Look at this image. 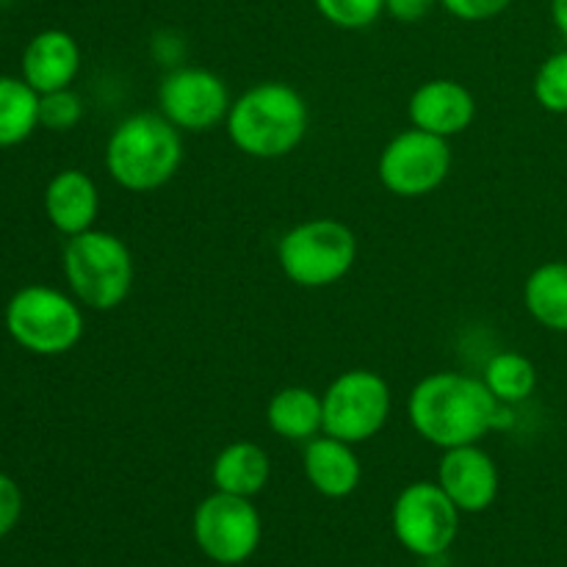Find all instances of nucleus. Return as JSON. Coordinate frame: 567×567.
Instances as JSON below:
<instances>
[{
    "instance_id": "nucleus-1",
    "label": "nucleus",
    "mask_w": 567,
    "mask_h": 567,
    "mask_svg": "<svg viewBox=\"0 0 567 567\" xmlns=\"http://www.w3.org/2000/svg\"><path fill=\"white\" fill-rule=\"evenodd\" d=\"M408 421L419 437L446 452L480 443L493 430H507L515 419L509 404L498 402L485 380L437 371L410 391Z\"/></svg>"
},
{
    "instance_id": "nucleus-2",
    "label": "nucleus",
    "mask_w": 567,
    "mask_h": 567,
    "mask_svg": "<svg viewBox=\"0 0 567 567\" xmlns=\"http://www.w3.org/2000/svg\"><path fill=\"white\" fill-rule=\"evenodd\" d=\"M227 136L238 153L275 161L305 142L310 109L302 94L282 81H264L241 92L227 111Z\"/></svg>"
},
{
    "instance_id": "nucleus-3",
    "label": "nucleus",
    "mask_w": 567,
    "mask_h": 567,
    "mask_svg": "<svg viewBox=\"0 0 567 567\" xmlns=\"http://www.w3.org/2000/svg\"><path fill=\"white\" fill-rule=\"evenodd\" d=\"M183 164L181 131L164 114L138 111L111 131L105 144V169L111 181L133 194L166 186Z\"/></svg>"
},
{
    "instance_id": "nucleus-4",
    "label": "nucleus",
    "mask_w": 567,
    "mask_h": 567,
    "mask_svg": "<svg viewBox=\"0 0 567 567\" xmlns=\"http://www.w3.org/2000/svg\"><path fill=\"white\" fill-rule=\"evenodd\" d=\"M61 269L70 293L89 310H114L131 297L133 266L131 247L116 233L92 230L66 238Z\"/></svg>"
},
{
    "instance_id": "nucleus-5",
    "label": "nucleus",
    "mask_w": 567,
    "mask_h": 567,
    "mask_svg": "<svg viewBox=\"0 0 567 567\" xmlns=\"http://www.w3.org/2000/svg\"><path fill=\"white\" fill-rule=\"evenodd\" d=\"M6 330L25 352L59 358L81 343L86 330L83 305L59 288L25 286L6 305Z\"/></svg>"
},
{
    "instance_id": "nucleus-6",
    "label": "nucleus",
    "mask_w": 567,
    "mask_h": 567,
    "mask_svg": "<svg viewBox=\"0 0 567 567\" xmlns=\"http://www.w3.org/2000/svg\"><path fill=\"white\" fill-rule=\"evenodd\" d=\"M280 269L299 288H330L352 271L358 238L338 219H308L282 233L277 244Z\"/></svg>"
},
{
    "instance_id": "nucleus-7",
    "label": "nucleus",
    "mask_w": 567,
    "mask_h": 567,
    "mask_svg": "<svg viewBox=\"0 0 567 567\" xmlns=\"http://www.w3.org/2000/svg\"><path fill=\"white\" fill-rule=\"evenodd\" d=\"M324 402V432L341 441H371L391 419L393 393L385 377L371 369H352L338 374L321 393Z\"/></svg>"
},
{
    "instance_id": "nucleus-8",
    "label": "nucleus",
    "mask_w": 567,
    "mask_h": 567,
    "mask_svg": "<svg viewBox=\"0 0 567 567\" xmlns=\"http://www.w3.org/2000/svg\"><path fill=\"white\" fill-rule=\"evenodd\" d=\"M452 172L449 138L426 133L421 127L396 133L382 147L377 161L380 183L402 199H419L437 192Z\"/></svg>"
},
{
    "instance_id": "nucleus-9",
    "label": "nucleus",
    "mask_w": 567,
    "mask_h": 567,
    "mask_svg": "<svg viewBox=\"0 0 567 567\" xmlns=\"http://www.w3.org/2000/svg\"><path fill=\"white\" fill-rule=\"evenodd\" d=\"M194 540L216 565H241L258 551L264 537V520L252 498L210 493L194 509Z\"/></svg>"
},
{
    "instance_id": "nucleus-10",
    "label": "nucleus",
    "mask_w": 567,
    "mask_h": 567,
    "mask_svg": "<svg viewBox=\"0 0 567 567\" xmlns=\"http://www.w3.org/2000/svg\"><path fill=\"white\" fill-rule=\"evenodd\" d=\"M460 515L437 482H413L393 502V535L415 557H441L457 540Z\"/></svg>"
},
{
    "instance_id": "nucleus-11",
    "label": "nucleus",
    "mask_w": 567,
    "mask_h": 567,
    "mask_svg": "<svg viewBox=\"0 0 567 567\" xmlns=\"http://www.w3.org/2000/svg\"><path fill=\"white\" fill-rule=\"evenodd\" d=\"M233 100L227 83L205 66H175L158 86V109L177 131L208 133L227 120Z\"/></svg>"
},
{
    "instance_id": "nucleus-12",
    "label": "nucleus",
    "mask_w": 567,
    "mask_h": 567,
    "mask_svg": "<svg viewBox=\"0 0 567 567\" xmlns=\"http://www.w3.org/2000/svg\"><path fill=\"white\" fill-rule=\"evenodd\" d=\"M437 485L460 513H485L498 496V468L480 443L446 449L437 465Z\"/></svg>"
},
{
    "instance_id": "nucleus-13",
    "label": "nucleus",
    "mask_w": 567,
    "mask_h": 567,
    "mask_svg": "<svg viewBox=\"0 0 567 567\" xmlns=\"http://www.w3.org/2000/svg\"><path fill=\"white\" fill-rule=\"evenodd\" d=\"M408 116L413 127L435 136L452 138L465 133L476 116V100L468 89L452 78L426 81L410 94Z\"/></svg>"
},
{
    "instance_id": "nucleus-14",
    "label": "nucleus",
    "mask_w": 567,
    "mask_h": 567,
    "mask_svg": "<svg viewBox=\"0 0 567 567\" xmlns=\"http://www.w3.org/2000/svg\"><path fill=\"white\" fill-rule=\"evenodd\" d=\"M22 81L39 94L70 89L81 72V48L75 37L61 28L39 31L22 50Z\"/></svg>"
},
{
    "instance_id": "nucleus-15",
    "label": "nucleus",
    "mask_w": 567,
    "mask_h": 567,
    "mask_svg": "<svg viewBox=\"0 0 567 567\" xmlns=\"http://www.w3.org/2000/svg\"><path fill=\"white\" fill-rule=\"evenodd\" d=\"M100 214L97 183L81 169H61L44 188V216L61 236L92 230Z\"/></svg>"
},
{
    "instance_id": "nucleus-16",
    "label": "nucleus",
    "mask_w": 567,
    "mask_h": 567,
    "mask_svg": "<svg viewBox=\"0 0 567 567\" xmlns=\"http://www.w3.org/2000/svg\"><path fill=\"white\" fill-rule=\"evenodd\" d=\"M302 468L310 487L324 498L352 496L363 480V468H360L352 443L327 435V432L305 443Z\"/></svg>"
},
{
    "instance_id": "nucleus-17",
    "label": "nucleus",
    "mask_w": 567,
    "mask_h": 567,
    "mask_svg": "<svg viewBox=\"0 0 567 567\" xmlns=\"http://www.w3.org/2000/svg\"><path fill=\"white\" fill-rule=\"evenodd\" d=\"M271 476V460L264 446L252 441L227 443L210 465V482L219 493L255 498Z\"/></svg>"
},
{
    "instance_id": "nucleus-18",
    "label": "nucleus",
    "mask_w": 567,
    "mask_h": 567,
    "mask_svg": "<svg viewBox=\"0 0 567 567\" xmlns=\"http://www.w3.org/2000/svg\"><path fill=\"white\" fill-rule=\"evenodd\" d=\"M266 424L282 441L308 443L324 432V402L310 388H280L266 404Z\"/></svg>"
},
{
    "instance_id": "nucleus-19",
    "label": "nucleus",
    "mask_w": 567,
    "mask_h": 567,
    "mask_svg": "<svg viewBox=\"0 0 567 567\" xmlns=\"http://www.w3.org/2000/svg\"><path fill=\"white\" fill-rule=\"evenodd\" d=\"M524 305L540 327L567 332V260H548L526 277Z\"/></svg>"
},
{
    "instance_id": "nucleus-20",
    "label": "nucleus",
    "mask_w": 567,
    "mask_h": 567,
    "mask_svg": "<svg viewBox=\"0 0 567 567\" xmlns=\"http://www.w3.org/2000/svg\"><path fill=\"white\" fill-rule=\"evenodd\" d=\"M39 127V92L22 78L0 75V150L17 147Z\"/></svg>"
},
{
    "instance_id": "nucleus-21",
    "label": "nucleus",
    "mask_w": 567,
    "mask_h": 567,
    "mask_svg": "<svg viewBox=\"0 0 567 567\" xmlns=\"http://www.w3.org/2000/svg\"><path fill=\"white\" fill-rule=\"evenodd\" d=\"M485 385L491 388L493 396L502 404H520L535 393L537 388V369L526 354L520 352H498L487 360Z\"/></svg>"
},
{
    "instance_id": "nucleus-22",
    "label": "nucleus",
    "mask_w": 567,
    "mask_h": 567,
    "mask_svg": "<svg viewBox=\"0 0 567 567\" xmlns=\"http://www.w3.org/2000/svg\"><path fill=\"white\" fill-rule=\"evenodd\" d=\"M532 94L548 114H567V48L551 53L537 66Z\"/></svg>"
},
{
    "instance_id": "nucleus-23",
    "label": "nucleus",
    "mask_w": 567,
    "mask_h": 567,
    "mask_svg": "<svg viewBox=\"0 0 567 567\" xmlns=\"http://www.w3.org/2000/svg\"><path fill=\"white\" fill-rule=\"evenodd\" d=\"M316 11L341 31H363L385 11V0H313Z\"/></svg>"
},
{
    "instance_id": "nucleus-24",
    "label": "nucleus",
    "mask_w": 567,
    "mask_h": 567,
    "mask_svg": "<svg viewBox=\"0 0 567 567\" xmlns=\"http://www.w3.org/2000/svg\"><path fill=\"white\" fill-rule=\"evenodd\" d=\"M83 100L72 89H59V92L39 94V125L48 131L66 133L83 120Z\"/></svg>"
},
{
    "instance_id": "nucleus-25",
    "label": "nucleus",
    "mask_w": 567,
    "mask_h": 567,
    "mask_svg": "<svg viewBox=\"0 0 567 567\" xmlns=\"http://www.w3.org/2000/svg\"><path fill=\"white\" fill-rule=\"evenodd\" d=\"M441 6L463 22H485L504 14L513 0H441Z\"/></svg>"
},
{
    "instance_id": "nucleus-26",
    "label": "nucleus",
    "mask_w": 567,
    "mask_h": 567,
    "mask_svg": "<svg viewBox=\"0 0 567 567\" xmlns=\"http://www.w3.org/2000/svg\"><path fill=\"white\" fill-rule=\"evenodd\" d=\"M22 515V493L20 485L9 474L0 471V537L9 535Z\"/></svg>"
},
{
    "instance_id": "nucleus-27",
    "label": "nucleus",
    "mask_w": 567,
    "mask_h": 567,
    "mask_svg": "<svg viewBox=\"0 0 567 567\" xmlns=\"http://www.w3.org/2000/svg\"><path fill=\"white\" fill-rule=\"evenodd\" d=\"M441 0H385V11L399 22H419L430 14Z\"/></svg>"
},
{
    "instance_id": "nucleus-28",
    "label": "nucleus",
    "mask_w": 567,
    "mask_h": 567,
    "mask_svg": "<svg viewBox=\"0 0 567 567\" xmlns=\"http://www.w3.org/2000/svg\"><path fill=\"white\" fill-rule=\"evenodd\" d=\"M158 42H153V55L161 61V64H169L172 70L175 66H181L183 61V53H186V48H183V39L175 37V33H158Z\"/></svg>"
},
{
    "instance_id": "nucleus-29",
    "label": "nucleus",
    "mask_w": 567,
    "mask_h": 567,
    "mask_svg": "<svg viewBox=\"0 0 567 567\" xmlns=\"http://www.w3.org/2000/svg\"><path fill=\"white\" fill-rule=\"evenodd\" d=\"M551 22L567 42V0H551Z\"/></svg>"
},
{
    "instance_id": "nucleus-30",
    "label": "nucleus",
    "mask_w": 567,
    "mask_h": 567,
    "mask_svg": "<svg viewBox=\"0 0 567 567\" xmlns=\"http://www.w3.org/2000/svg\"><path fill=\"white\" fill-rule=\"evenodd\" d=\"M0 3H3V0H0Z\"/></svg>"
}]
</instances>
